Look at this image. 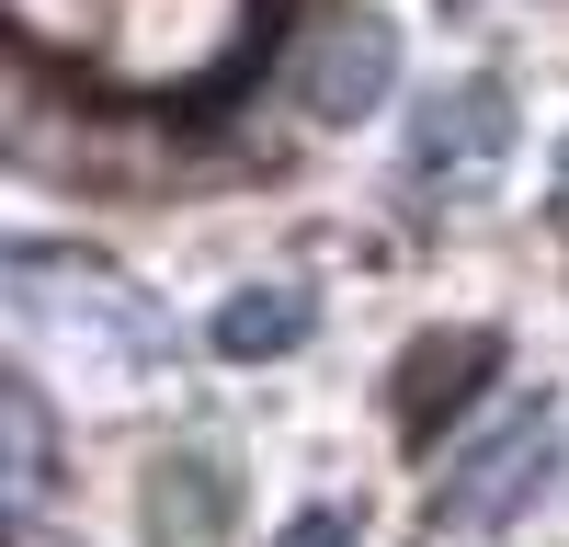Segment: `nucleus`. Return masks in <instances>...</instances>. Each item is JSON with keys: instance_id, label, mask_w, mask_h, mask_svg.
<instances>
[{"instance_id": "nucleus-5", "label": "nucleus", "mask_w": 569, "mask_h": 547, "mask_svg": "<svg viewBox=\"0 0 569 547\" xmlns=\"http://www.w3.org/2000/svg\"><path fill=\"white\" fill-rule=\"evenodd\" d=\"M284 342H308V286H240V297L217 308V354L228 365H262Z\"/></svg>"}, {"instance_id": "nucleus-2", "label": "nucleus", "mask_w": 569, "mask_h": 547, "mask_svg": "<svg viewBox=\"0 0 569 547\" xmlns=\"http://www.w3.org/2000/svg\"><path fill=\"white\" fill-rule=\"evenodd\" d=\"M512 137V103L490 80H456V91H433L421 103V126H410V182H445V171H467V160H490Z\"/></svg>"}, {"instance_id": "nucleus-3", "label": "nucleus", "mask_w": 569, "mask_h": 547, "mask_svg": "<svg viewBox=\"0 0 569 547\" xmlns=\"http://www.w3.org/2000/svg\"><path fill=\"white\" fill-rule=\"evenodd\" d=\"M490 365H501V342H490V331H433V342L399 365V422H410V434H445L456 410L479 399Z\"/></svg>"}, {"instance_id": "nucleus-1", "label": "nucleus", "mask_w": 569, "mask_h": 547, "mask_svg": "<svg viewBox=\"0 0 569 547\" xmlns=\"http://www.w3.org/2000/svg\"><path fill=\"white\" fill-rule=\"evenodd\" d=\"M388 80H399V34H388V23H376V12H319L308 58H297V103H308V115L365 126L376 103H388Z\"/></svg>"}, {"instance_id": "nucleus-8", "label": "nucleus", "mask_w": 569, "mask_h": 547, "mask_svg": "<svg viewBox=\"0 0 569 547\" xmlns=\"http://www.w3.org/2000/svg\"><path fill=\"white\" fill-rule=\"evenodd\" d=\"M284 547H353V525H342V514H297V525H284Z\"/></svg>"}, {"instance_id": "nucleus-7", "label": "nucleus", "mask_w": 569, "mask_h": 547, "mask_svg": "<svg viewBox=\"0 0 569 547\" xmlns=\"http://www.w3.org/2000/svg\"><path fill=\"white\" fill-rule=\"evenodd\" d=\"M0 434H12V514H34V490H46V399H34V377H12Z\"/></svg>"}, {"instance_id": "nucleus-6", "label": "nucleus", "mask_w": 569, "mask_h": 547, "mask_svg": "<svg viewBox=\"0 0 569 547\" xmlns=\"http://www.w3.org/2000/svg\"><path fill=\"white\" fill-rule=\"evenodd\" d=\"M228 536V490H217V468H160L149 479V547H217Z\"/></svg>"}, {"instance_id": "nucleus-4", "label": "nucleus", "mask_w": 569, "mask_h": 547, "mask_svg": "<svg viewBox=\"0 0 569 547\" xmlns=\"http://www.w3.org/2000/svg\"><path fill=\"white\" fill-rule=\"evenodd\" d=\"M536 490H547V445H536V422H525L512 445H479V456H467V479L445 490V525H501V514H525Z\"/></svg>"}]
</instances>
